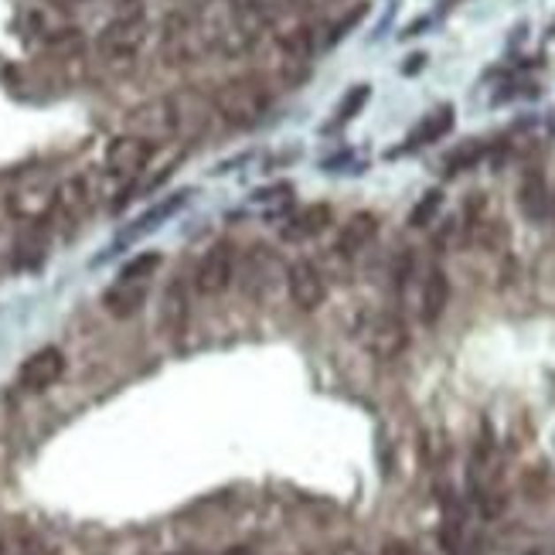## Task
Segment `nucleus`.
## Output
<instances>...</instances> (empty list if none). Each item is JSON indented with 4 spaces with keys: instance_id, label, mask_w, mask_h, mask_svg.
<instances>
[{
    "instance_id": "obj_1",
    "label": "nucleus",
    "mask_w": 555,
    "mask_h": 555,
    "mask_svg": "<svg viewBox=\"0 0 555 555\" xmlns=\"http://www.w3.org/2000/svg\"><path fill=\"white\" fill-rule=\"evenodd\" d=\"M215 110L222 116L228 127L235 130H252L263 123L273 96L269 89L256 79V75H243V79H232V82H222L215 96H212Z\"/></svg>"
},
{
    "instance_id": "obj_2",
    "label": "nucleus",
    "mask_w": 555,
    "mask_h": 555,
    "mask_svg": "<svg viewBox=\"0 0 555 555\" xmlns=\"http://www.w3.org/2000/svg\"><path fill=\"white\" fill-rule=\"evenodd\" d=\"M147 18L140 7H130L123 14H116L103 31H99V51L110 62H130L140 55V48L147 45Z\"/></svg>"
},
{
    "instance_id": "obj_3",
    "label": "nucleus",
    "mask_w": 555,
    "mask_h": 555,
    "mask_svg": "<svg viewBox=\"0 0 555 555\" xmlns=\"http://www.w3.org/2000/svg\"><path fill=\"white\" fill-rule=\"evenodd\" d=\"M154 154H157L154 140H147V136L140 134H119L110 140L103 164H106V171L116 174V178H136L154 160Z\"/></svg>"
},
{
    "instance_id": "obj_4",
    "label": "nucleus",
    "mask_w": 555,
    "mask_h": 555,
    "mask_svg": "<svg viewBox=\"0 0 555 555\" xmlns=\"http://www.w3.org/2000/svg\"><path fill=\"white\" fill-rule=\"evenodd\" d=\"M365 348L378 361H392L409 348V328L396 311H378L365 328Z\"/></svg>"
},
{
    "instance_id": "obj_5",
    "label": "nucleus",
    "mask_w": 555,
    "mask_h": 555,
    "mask_svg": "<svg viewBox=\"0 0 555 555\" xmlns=\"http://www.w3.org/2000/svg\"><path fill=\"white\" fill-rule=\"evenodd\" d=\"M235 280V252L228 243L212 245L195 269V289L201 297H222Z\"/></svg>"
},
{
    "instance_id": "obj_6",
    "label": "nucleus",
    "mask_w": 555,
    "mask_h": 555,
    "mask_svg": "<svg viewBox=\"0 0 555 555\" xmlns=\"http://www.w3.org/2000/svg\"><path fill=\"white\" fill-rule=\"evenodd\" d=\"M62 375H66V351L48 344V348H38L35 355L24 358V365L18 368V385L24 392L38 396V392H48Z\"/></svg>"
},
{
    "instance_id": "obj_7",
    "label": "nucleus",
    "mask_w": 555,
    "mask_h": 555,
    "mask_svg": "<svg viewBox=\"0 0 555 555\" xmlns=\"http://www.w3.org/2000/svg\"><path fill=\"white\" fill-rule=\"evenodd\" d=\"M287 289H289L293 307L304 313L324 307V300H328V280H324V273L313 266V263H307V259H297V263L287 269Z\"/></svg>"
},
{
    "instance_id": "obj_8",
    "label": "nucleus",
    "mask_w": 555,
    "mask_h": 555,
    "mask_svg": "<svg viewBox=\"0 0 555 555\" xmlns=\"http://www.w3.org/2000/svg\"><path fill=\"white\" fill-rule=\"evenodd\" d=\"M181 127V110L174 106V99H150L130 116V134H140L147 140H160V136L178 134Z\"/></svg>"
},
{
    "instance_id": "obj_9",
    "label": "nucleus",
    "mask_w": 555,
    "mask_h": 555,
    "mask_svg": "<svg viewBox=\"0 0 555 555\" xmlns=\"http://www.w3.org/2000/svg\"><path fill=\"white\" fill-rule=\"evenodd\" d=\"M188 313H191V300H188V287L184 280H171L160 297V334L164 341H181L188 331Z\"/></svg>"
},
{
    "instance_id": "obj_10",
    "label": "nucleus",
    "mask_w": 555,
    "mask_h": 555,
    "mask_svg": "<svg viewBox=\"0 0 555 555\" xmlns=\"http://www.w3.org/2000/svg\"><path fill=\"white\" fill-rule=\"evenodd\" d=\"M446 307H450V280L440 266H429L426 280H422L420 293V317L426 328H436L443 320Z\"/></svg>"
},
{
    "instance_id": "obj_11",
    "label": "nucleus",
    "mask_w": 555,
    "mask_h": 555,
    "mask_svg": "<svg viewBox=\"0 0 555 555\" xmlns=\"http://www.w3.org/2000/svg\"><path fill=\"white\" fill-rule=\"evenodd\" d=\"M518 208L528 222H545L552 212V191L545 184L542 171H525V178L518 184Z\"/></svg>"
},
{
    "instance_id": "obj_12",
    "label": "nucleus",
    "mask_w": 555,
    "mask_h": 555,
    "mask_svg": "<svg viewBox=\"0 0 555 555\" xmlns=\"http://www.w3.org/2000/svg\"><path fill=\"white\" fill-rule=\"evenodd\" d=\"M375 235H378V219L372 212H358V215H351L344 222L337 243H334V252L341 259H355L361 249H368V245L375 243Z\"/></svg>"
},
{
    "instance_id": "obj_13",
    "label": "nucleus",
    "mask_w": 555,
    "mask_h": 555,
    "mask_svg": "<svg viewBox=\"0 0 555 555\" xmlns=\"http://www.w3.org/2000/svg\"><path fill=\"white\" fill-rule=\"evenodd\" d=\"M147 304V283H127V280H116L106 293H103V307L116 320H127L140 313V307Z\"/></svg>"
},
{
    "instance_id": "obj_14",
    "label": "nucleus",
    "mask_w": 555,
    "mask_h": 555,
    "mask_svg": "<svg viewBox=\"0 0 555 555\" xmlns=\"http://www.w3.org/2000/svg\"><path fill=\"white\" fill-rule=\"evenodd\" d=\"M334 212L331 204H307V208H300L293 219H289V225L283 228V235L287 239H311V235H320L328 225H331Z\"/></svg>"
},
{
    "instance_id": "obj_15",
    "label": "nucleus",
    "mask_w": 555,
    "mask_h": 555,
    "mask_svg": "<svg viewBox=\"0 0 555 555\" xmlns=\"http://www.w3.org/2000/svg\"><path fill=\"white\" fill-rule=\"evenodd\" d=\"M0 555H58V549L31 528H11L0 535Z\"/></svg>"
},
{
    "instance_id": "obj_16",
    "label": "nucleus",
    "mask_w": 555,
    "mask_h": 555,
    "mask_svg": "<svg viewBox=\"0 0 555 555\" xmlns=\"http://www.w3.org/2000/svg\"><path fill=\"white\" fill-rule=\"evenodd\" d=\"M450 130H453V106H443V110L429 112L420 127L409 134L405 150H416V147H426V143H436V140H443Z\"/></svg>"
},
{
    "instance_id": "obj_17",
    "label": "nucleus",
    "mask_w": 555,
    "mask_h": 555,
    "mask_svg": "<svg viewBox=\"0 0 555 555\" xmlns=\"http://www.w3.org/2000/svg\"><path fill=\"white\" fill-rule=\"evenodd\" d=\"M188 195H191V191H181V195H171V198L157 201V204L150 208V212H147V215H140V219H136V222H134V232H130V235L150 232V228H157L160 222H167V219H171V215L178 212L181 204L188 201Z\"/></svg>"
},
{
    "instance_id": "obj_18",
    "label": "nucleus",
    "mask_w": 555,
    "mask_h": 555,
    "mask_svg": "<svg viewBox=\"0 0 555 555\" xmlns=\"http://www.w3.org/2000/svg\"><path fill=\"white\" fill-rule=\"evenodd\" d=\"M276 42H280V48L287 51L293 62L311 58V51H313V35H311V27H304V24H293L287 31H280Z\"/></svg>"
},
{
    "instance_id": "obj_19",
    "label": "nucleus",
    "mask_w": 555,
    "mask_h": 555,
    "mask_svg": "<svg viewBox=\"0 0 555 555\" xmlns=\"http://www.w3.org/2000/svg\"><path fill=\"white\" fill-rule=\"evenodd\" d=\"M440 208H443V191H440V188H429V191H426V195L412 204V212H409V225H412V228H426V225H433L436 222V215H440Z\"/></svg>"
},
{
    "instance_id": "obj_20",
    "label": "nucleus",
    "mask_w": 555,
    "mask_h": 555,
    "mask_svg": "<svg viewBox=\"0 0 555 555\" xmlns=\"http://www.w3.org/2000/svg\"><path fill=\"white\" fill-rule=\"evenodd\" d=\"M164 263V256L160 252H140L134 256L127 266L119 269V280H127V283H143V280H150L157 269Z\"/></svg>"
},
{
    "instance_id": "obj_21",
    "label": "nucleus",
    "mask_w": 555,
    "mask_h": 555,
    "mask_svg": "<svg viewBox=\"0 0 555 555\" xmlns=\"http://www.w3.org/2000/svg\"><path fill=\"white\" fill-rule=\"evenodd\" d=\"M481 157H484V143L470 140V143H464L460 150H453V154L446 157V174H460V171H470L474 164H481Z\"/></svg>"
},
{
    "instance_id": "obj_22",
    "label": "nucleus",
    "mask_w": 555,
    "mask_h": 555,
    "mask_svg": "<svg viewBox=\"0 0 555 555\" xmlns=\"http://www.w3.org/2000/svg\"><path fill=\"white\" fill-rule=\"evenodd\" d=\"M368 99H372V86H355V89L341 99V106H337V119H334V123H337V127H341V123H351L358 112L365 110V103H368Z\"/></svg>"
},
{
    "instance_id": "obj_23",
    "label": "nucleus",
    "mask_w": 555,
    "mask_h": 555,
    "mask_svg": "<svg viewBox=\"0 0 555 555\" xmlns=\"http://www.w3.org/2000/svg\"><path fill=\"white\" fill-rule=\"evenodd\" d=\"M365 11H368V4H355V11H351L348 18H341V21H337V24L331 27V35H328V45H337L341 38H348V31L361 24V18H365Z\"/></svg>"
},
{
    "instance_id": "obj_24",
    "label": "nucleus",
    "mask_w": 555,
    "mask_h": 555,
    "mask_svg": "<svg viewBox=\"0 0 555 555\" xmlns=\"http://www.w3.org/2000/svg\"><path fill=\"white\" fill-rule=\"evenodd\" d=\"M289 195H293L289 184H276V188H266V191H256V201H280V198H289Z\"/></svg>"
},
{
    "instance_id": "obj_25",
    "label": "nucleus",
    "mask_w": 555,
    "mask_h": 555,
    "mask_svg": "<svg viewBox=\"0 0 555 555\" xmlns=\"http://www.w3.org/2000/svg\"><path fill=\"white\" fill-rule=\"evenodd\" d=\"M382 555H412V549H409V542H399V538H392V542H385Z\"/></svg>"
},
{
    "instance_id": "obj_26",
    "label": "nucleus",
    "mask_w": 555,
    "mask_h": 555,
    "mask_svg": "<svg viewBox=\"0 0 555 555\" xmlns=\"http://www.w3.org/2000/svg\"><path fill=\"white\" fill-rule=\"evenodd\" d=\"M51 7H58V11H75V7H82V4H89V0H48Z\"/></svg>"
},
{
    "instance_id": "obj_27",
    "label": "nucleus",
    "mask_w": 555,
    "mask_h": 555,
    "mask_svg": "<svg viewBox=\"0 0 555 555\" xmlns=\"http://www.w3.org/2000/svg\"><path fill=\"white\" fill-rule=\"evenodd\" d=\"M222 555H256V552H252L249 545H232V549H225Z\"/></svg>"
},
{
    "instance_id": "obj_28",
    "label": "nucleus",
    "mask_w": 555,
    "mask_h": 555,
    "mask_svg": "<svg viewBox=\"0 0 555 555\" xmlns=\"http://www.w3.org/2000/svg\"><path fill=\"white\" fill-rule=\"evenodd\" d=\"M331 555H365V552H361L358 545H341V549H337V552H331Z\"/></svg>"
},
{
    "instance_id": "obj_29",
    "label": "nucleus",
    "mask_w": 555,
    "mask_h": 555,
    "mask_svg": "<svg viewBox=\"0 0 555 555\" xmlns=\"http://www.w3.org/2000/svg\"><path fill=\"white\" fill-rule=\"evenodd\" d=\"M409 62H412V66H405V72H416V68H420L422 62H426V58H422V55H412V58H409Z\"/></svg>"
},
{
    "instance_id": "obj_30",
    "label": "nucleus",
    "mask_w": 555,
    "mask_h": 555,
    "mask_svg": "<svg viewBox=\"0 0 555 555\" xmlns=\"http://www.w3.org/2000/svg\"><path fill=\"white\" fill-rule=\"evenodd\" d=\"M171 555H195V552H171Z\"/></svg>"
},
{
    "instance_id": "obj_31",
    "label": "nucleus",
    "mask_w": 555,
    "mask_h": 555,
    "mask_svg": "<svg viewBox=\"0 0 555 555\" xmlns=\"http://www.w3.org/2000/svg\"><path fill=\"white\" fill-rule=\"evenodd\" d=\"M552 208H555V195H552Z\"/></svg>"
}]
</instances>
